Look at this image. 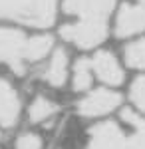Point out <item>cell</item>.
<instances>
[{
    "mask_svg": "<svg viewBox=\"0 0 145 149\" xmlns=\"http://www.w3.org/2000/svg\"><path fill=\"white\" fill-rule=\"evenodd\" d=\"M117 0H62L66 14L76 16V22L60 28V36L79 50L100 46L107 38V18Z\"/></svg>",
    "mask_w": 145,
    "mask_h": 149,
    "instance_id": "obj_1",
    "label": "cell"
},
{
    "mask_svg": "<svg viewBox=\"0 0 145 149\" xmlns=\"http://www.w3.org/2000/svg\"><path fill=\"white\" fill-rule=\"evenodd\" d=\"M54 46V40L46 34L40 36H24L18 30L2 28L0 26V62L22 76L28 64L44 60Z\"/></svg>",
    "mask_w": 145,
    "mask_h": 149,
    "instance_id": "obj_2",
    "label": "cell"
},
{
    "mask_svg": "<svg viewBox=\"0 0 145 149\" xmlns=\"http://www.w3.org/2000/svg\"><path fill=\"white\" fill-rule=\"evenodd\" d=\"M121 121L131 131H125L115 121H103L91 127L88 149H145V117L125 109Z\"/></svg>",
    "mask_w": 145,
    "mask_h": 149,
    "instance_id": "obj_3",
    "label": "cell"
},
{
    "mask_svg": "<svg viewBox=\"0 0 145 149\" xmlns=\"http://www.w3.org/2000/svg\"><path fill=\"white\" fill-rule=\"evenodd\" d=\"M58 0H0V20L48 28L56 22Z\"/></svg>",
    "mask_w": 145,
    "mask_h": 149,
    "instance_id": "obj_4",
    "label": "cell"
},
{
    "mask_svg": "<svg viewBox=\"0 0 145 149\" xmlns=\"http://www.w3.org/2000/svg\"><path fill=\"white\" fill-rule=\"evenodd\" d=\"M121 103V95L113 90L100 88L89 92L86 97H82L76 105V111L82 117H101V115L112 113L113 109H117Z\"/></svg>",
    "mask_w": 145,
    "mask_h": 149,
    "instance_id": "obj_5",
    "label": "cell"
},
{
    "mask_svg": "<svg viewBox=\"0 0 145 149\" xmlns=\"http://www.w3.org/2000/svg\"><path fill=\"white\" fill-rule=\"evenodd\" d=\"M145 32V0H135V4H123L115 18V36L129 38Z\"/></svg>",
    "mask_w": 145,
    "mask_h": 149,
    "instance_id": "obj_6",
    "label": "cell"
},
{
    "mask_svg": "<svg viewBox=\"0 0 145 149\" xmlns=\"http://www.w3.org/2000/svg\"><path fill=\"white\" fill-rule=\"evenodd\" d=\"M91 68L93 74L98 76V80H101L105 86H121L125 80V72H123L119 60L107 50H98L93 58H91Z\"/></svg>",
    "mask_w": 145,
    "mask_h": 149,
    "instance_id": "obj_7",
    "label": "cell"
},
{
    "mask_svg": "<svg viewBox=\"0 0 145 149\" xmlns=\"http://www.w3.org/2000/svg\"><path fill=\"white\" fill-rule=\"evenodd\" d=\"M22 113V100L8 80L0 78V127H14Z\"/></svg>",
    "mask_w": 145,
    "mask_h": 149,
    "instance_id": "obj_8",
    "label": "cell"
},
{
    "mask_svg": "<svg viewBox=\"0 0 145 149\" xmlns=\"http://www.w3.org/2000/svg\"><path fill=\"white\" fill-rule=\"evenodd\" d=\"M68 64H70L68 52L64 48H56L48 58V64L44 66L42 80L52 88H62L68 80Z\"/></svg>",
    "mask_w": 145,
    "mask_h": 149,
    "instance_id": "obj_9",
    "label": "cell"
},
{
    "mask_svg": "<svg viewBox=\"0 0 145 149\" xmlns=\"http://www.w3.org/2000/svg\"><path fill=\"white\" fill-rule=\"evenodd\" d=\"M56 113H58L56 102H52L46 95H36L30 103V109H28V119L32 123H44L48 119H52Z\"/></svg>",
    "mask_w": 145,
    "mask_h": 149,
    "instance_id": "obj_10",
    "label": "cell"
},
{
    "mask_svg": "<svg viewBox=\"0 0 145 149\" xmlns=\"http://www.w3.org/2000/svg\"><path fill=\"white\" fill-rule=\"evenodd\" d=\"M93 80V68H91V60L88 58H79L78 62L74 64L72 70V88L76 92H86L91 86Z\"/></svg>",
    "mask_w": 145,
    "mask_h": 149,
    "instance_id": "obj_11",
    "label": "cell"
},
{
    "mask_svg": "<svg viewBox=\"0 0 145 149\" xmlns=\"http://www.w3.org/2000/svg\"><path fill=\"white\" fill-rule=\"evenodd\" d=\"M123 60L129 68L145 70V38H139L123 48Z\"/></svg>",
    "mask_w": 145,
    "mask_h": 149,
    "instance_id": "obj_12",
    "label": "cell"
},
{
    "mask_svg": "<svg viewBox=\"0 0 145 149\" xmlns=\"http://www.w3.org/2000/svg\"><path fill=\"white\" fill-rule=\"evenodd\" d=\"M129 97H131V102L133 105L145 113V76H139L137 80L131 84V88H129Z\"/></svg>",
    "mask_w": 145,
    "mask_h": 149,
    "instance_id": "obj_13",
    "label": "cell"
},
{
    "mask_svg": "<svg viewBox=\"0 0 145 149\" xmlns=\"http://www.w3.org/2000/svg\"><path fill=\"white\" fill-rule=\"evenodd\" d=\"M42 147H44V141L34 131H24L14 141V149H42Z\"/></svg>",
    "mask_w": 145,
    "mask_h": 149,
    "instance_id": "obj_14",
    "label": "cell"
},
{
    "mask_svg": "<svg viewBox=\"0 0 145 149\" xmlns=\"http://www.w3.org/2000/svg\"><path fill=\"white\" fill-rule=\"evenodd\" d=\"M0 141H2V129H0Z\"/></svg>",
    "mask_w": 145,
    "mask_h": 149,
    "instance_id": "obj_15",
    "label": "cell"
}]
</instances>
